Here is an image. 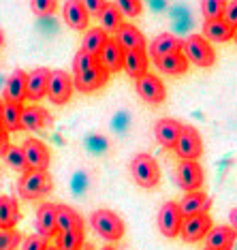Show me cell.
I'll list each match as a JSON object with an SVG mask.
<instances>
[{
    "mask_svg": "<svg viewBox=\"0 0 237 250\" xmlns=\"http://www.w3.org/2000/svg\"><path fill=\"white\" fill-rule=\"evenodd\" d=\"M107 41H109V35H107L100 26L99 28H88L86 35H83V41H81V52L99 58L100 52L105 49Z\"/></svg>",
    "mask_w": 237,
    "mask_h": 250,
    "instance_id": "484cf974",
    "label": "cell"
},
{
    "mask_svg": "<svg viewBox=\"0 0 237 250\" xmlns=\"http://www.w3.org/2000/svg\"><path fill=\"white\" fill-rule=\"evenodd\" d=\"M2 45H4V32L0 30V47H2Z\"/></svg>",
    "mask_w": 237,
    "mask_h": 250,
    "instance_id": "f6af8a7d",
    "label": "cell"
},
{
    "mask_svg": "<svg viewBox=\"0 0 237 250\" xmlns=\"http://www.w3.org/2000/svg\"><path fill=\"white\" fill-rule=\"evenodd\" d=\"M137 92L139 96L150 105H160L167 99V88L162 83L160 77H156L154 73H148L141 79H137Z\"/></svg>",
    "mask_w": 237,
    "mask_h": 250,
    "instance_id": "7c38bea8",
    "label": "cell"
},
{
    "mask_svg": "<svg viewBox=\"0 0 237 250\" xmlns=\"http://www.w3.org/2000/svg\"><path fill=\"white\" fill-rule=\"evenodd\" d=\"M176 180L184 192H197L203 186V167L197 161H179L176 169Z\"/></svg>",
    "mask_w": 237,
    "mask_h": 250,
    "instance_id": "ba28073f",
    "label": "cell"
},
{
    "mask_svg": "<svg viewBox=\"0 0 237 250\" xmlns=\"http://www.w3.org/2000/svg\"><path fill=\"white\" fill-rule=\"evenodd\" d=\"M237 233L229 225H216L212 227L210 233L205 235V248L210 250H231L235 244Z\"/></svg>",
    "mask_w": 237,
    "mask_h": 250,
    "instance_id": "ffe728a7",
    "label": "cell"
},
{
    "mask_svg": "<svg viewBox=\"0 0 237 250\" xmlns=\"http://www.w3.org/2000/svg\"><path fill=\"white\" fill-rule=\"evenodd\" d=\"M109 82V71L105 69L103 64H94L90 71L81 73V75H73V88L79 90L83 94H90V92H97Z\"/></svg>",
    "mask_w": 237,
    "mask_h": 250,
    "instance_id": "8fae6325",
    "label": "cell"
},
{
    "mask_svg": "<svg viewBox=\"0 0 237 250\" xmlns=\"http://www.w3.org/2000/svg\"><path fill=\"white\" fill-rule=\"evenodd\" d=\"M176 154L179 156V161H199L203 154V139L199 135V130L195 126H186L179 133V139L176 144Z\"/></svg>",
    "mask_w": 237,
    "mask_h": 250,
    "instance_id": "5b68a950",
    "label": "cell"
},
{
    "mask_svg": "<svg viewBox=\"0 0 237 250\" xmlns=\"http://www.w3.org/2000/svg\"><path fill=\"white\" fill-rule=\"evenodd\" d=\"M56 225H58V233L83 231L81 214L71 206H56Z\"/></svg>",
    "mask_w": 237,
    "mask_h": 250,
    "instance_id": "603a6c76",
    "label": "cell"
},
{
    "mask_svg": "<svg viewBox=\"0 0 237 250\" xmlns=\"http://www.w3.org/2000/svg\"><path fill=\"white\" fill-rule=\"evenodd\" d=\"M94 64H99V58H94V56H90V54L79 49L75 54V58H73V73H75V75H81V73L92 69Z\"/></svg>",
    "mask_w": 237,
    "mask_h": 250,
    "instance_id": "e575fe53",
    "label": "cell"
},
{
    "mask_svg": "<svg viewBox=\"0 0 237 250\" xmlns=\"http://www.w3.org/2000/svg\"><path fill=\"white\" fill-rule=\"evenodd\" d=\"M148 66H150V58L145 52H126L124 56V66L128 77L133 79H141L143 75H148Z\"/></svg>",
    "mask_w": 237,
    "mask_h": 250,
    "instance_id": "83f0119b",
    "label": "cell"
},
{
    "mask_svg": "<svg viewBox=\"0 0 237 250\" xmlns=\"http://www.w3.org/2000/svg\"><path fill=\"white\" fill-rule=\"evenodd\" d=\"M90 227L97 231V235H100L107 242H118L124 237V220L111 209H97L90 216Z\"/></svg>",
    "mask_w": 237,
    "mask_h": 250,
    "instance_id": "6da1fadb",
    "label": "cell"
},
{
    "mask_svg": "<svg viewBox=\"0 0 237 250\" xmlns=\"http://www.w3.org/2000/svg\"><path fill=\"white\" fill-rule=\"evenodd\" d=\"M107 4L109 2H105V0H88V2H83V7H86V11H88V15L90 18H100L103 15V11L107 9Z\"/></svg>",
    "mask_w": 237,
    "mask_h": 250,
    "instance_id": "ab89813d",
    "label": "cell"
},
{
    "mask_svg": "<svg viewBox=\"0 0 237 250\" xmlns=\"http://www.w3.org/2000/svg\"><path fill=\"white\" fill-rule=\"evenodd\" d=\"M203 250H210V248H203Z\"/></svg>",
    "mask_w": 237,
    "mask_h": 250,
    "instance_id": "f907efd6",
    "label": "cell"
},
{
    "mask_svg": "<svg viewBox=\"0 0 237 250\" xmlns=\"http://www.w3.org/2000/svg\"><path fill=\"white\" fill-rule=\"evenodd\" d=\"M49 75H52V71L45 69V66H39V69H32L30 73H26V99L37 103L43 96H47Z\"/></svg>",
    "mask_w": 237,
    "mask_h": 250,
    "instance_id": "4fadbf2b",
    "label": "cell"
},
{
    "mask_svg": "<svg viewBox=\"0 0 237 250\" xmlns=\"http://www.w3.org/2000/svg\"><path fill=\"white\" fill-rule=\"evenodd\" d=\"M203 39L207 43L214 41V43H227V41H233L235 37V30L231 28L224 20H207L203 24Z\"/></svg>",
    "mask_w": 237,
    "mask_h": 250,
    "instance_id": "d4e9b609",
    "label": "cell"
},
{
    "mask_svg": "<svg viewBox=\"0 0 237 250\" xmlns=\"http://www.w3.org/2000/svg\"><path fill=\"white\" fill-rule=\"evenodd\" d=\"M214 227L212 216L210 214H199V216H188L184 218L182 229H179V237L186 244H197L201 240H205V235L210 233V229Z\"/></svg>",
    "mask_w": 237,
    "mask_h": 250,
    "instance_id": "30bf717a",
    "label": "cell"
},
{
    "mask_svg": "<svg viewBox=\"0 0 237 250\" xmlns=\"http://www.w3.org/2000/svg\"><path fill=\"white\" fill-rule=\"evenodd\" d=\"M116 7L120 9V13L126 15V18H139L141 11H143V4H141L139 0H120V2H116Z\"/></svg>",
    "mask_w": 237,
    "mask_h": 250,
    "instance_id": "8d00e7d4",
    "label": "cell"
},
{
    "mask_svg": "<svg viewBox=\"0 0 237 250\" xmlns=\"http://www.w3.org/2000/svg\"><path fill=\"white\" fill-rule=\"evenodd\" d=\"M2 105H4V101L0 99V118H2Z\"/></svg>",
    "mask_w": 237,
    "mask_h": 250,
    "instance_id": "bcb514c9",
    "label": "cell"
},
{
    "mask_svg": "<svg viewBox=\"0 0 237 250\" xmlns=\"http://www.w3.org/2000/svg\"><path fill=\"white\" fill-rule=\"evenodd\" d=\"M30 9L35 15H52L58 9V2L56 0H35L30 2Z\"/></svg>",
    "mask_w": 237,
    "mask_h": 250,
    "instance_id": "74e56055",
    "label": "cell"
},
{
    "mask_svg": "<svg viewBox=\"0 0 237 250\" xmlns=\"http://www.w3.org/2000/svg\"><path fill=\"white\" fill-rule=\"evenodd\" d=\"M182 45L184 41L176 35H171V32H162V35H158L154 41L150 43L148 47V58L152 60H158V58H165V56H171V54H178L182 52Z\"/></svg>",
    "mask_w": 237,
    "mask_h": 250,
    "instance_id": "5bb4252c",
    "label": "cell"
},
{
    "mask_svg": "<svg viewBox=\"0 0 237 250\" xmlns=\"http://www.w3.org/2000/svg\"><path fill=\"white\" fill-rule=\"evenodd\" d=\"M47 250H56V248H52V246H47Z\"/></svg>",
    "mask_w": 237,
    "mask_h": 250,
    "instance_id": "681fc988",
    "label": "cell"
},
{
    "mask_svg": "<svg viewBox=\"0 0 237 250\" xmlns=\"http://www.w3.org/2000/svg\"><path fill=\"white\" fill-rule=\"evenodd\" d=\"M224 9H227V2H224V0H205V2H201V11H203L205 21L207 20H222Z\"/></svg>",
    "mask_w": 237,
    "mask_h": 250,
    "instance_id": "836d02e7",
    "label": "cell"
},
{
    "mask_svg": "<svg viewBox=\"0 0 237 250\" xmlns=\"http://www.w3.org/2000/svg\"><path fill=\"white\" fill-rule=\"evenodd\" d=\"M222 20L227 21L233 30H237V0H231V2H227V9H224V18Z\"/></svg>",
    "mask_w": 237,
    "mask_h": 250,
    "instance_id": "60d3db41",
    "label": "cell"
},
{
    "mask_svg": "<svg viewBox=\"0 0 237 250\" xmlns=\"http://www.w3.org/2000/svg\"><path fill=\"white\" fill-rule=\"evenodd\" d=\"M62 15H64V21L73 30L86 32L90 28V15H88L81 0H66V2L62 4Z\"/></svg>",
    "mask_w": 237,
    "mask_h": 250,
    "instance_id": "e0dca14e",
    "label": "cell"
},
{
    "mask_svg": "<svg viewBox=\"0 0 237 250\" xmlns=\"http://www.w3.org/2000/svg\"><path fill=\"white\" fill-rule=\"evenodd\" d=\"M21 244V235L15 229H0V250H18Z\"/></svg>",
    "mask_w": 237,
    "mask_h": 250,
    "instance_id": "d590c367",
    "label": "cell"
},
{
    "mask_svg": "<svg viewBox=\"0 0 237 250\" xmlns=\"http://www.w3.org/2000/svg\"><path fill=\"white\" fill-rule=\"evenodd\" d=\"M154 62H156L158 71L165 73V75L178 77V75H184V73L188 71V60H186V56L182 52L171 54V56H165V58H158Z\"/></svg>",
    "mask_w": 237,
    "mask_h": 250,
    "instance_id": "f1b7e54d",
    "label": "cell"
},
{
    "mask_svg": "<svg viewBox=\"0 0 237 250\" xmlns=\"http://www.w3.org/2000/svg\"><path fill=\"white\" fill-rule=\"evenodd\" d=\"M52 124V116H49L47 109H43L41 105H30V107H24V113H21V128L26 130H43L45 126Z\"/></svg>",
    "mask_w": 237,
    "mask_h": 250,
    "instance_id": "44dd1931",
    "label": "cell"
},
{
    "mask_svg": "<svg viewBox=\"0 0 237 250\" xmlns=\"http://www.w3.org/2000/svg\"><path fill=\"white\" fill-rule=\"evenodd\" d=\"M156 223H158V229L165 237H178L179 235V229H182V223H184V216L179 212V206L176 201H167L162 203L160 209H158V216H156Z\"/></svg>",
    "mask_w": 237,
    "mask_h": 250,
    "instance_id": "52a82bcc",
    "label": "cell"
},
{
    "mask_svg": "<svg viewBox=\"0 0 237 250\" xmlns=\"http://www.w3.org/2000/svg\"><path fill=\"white\" fill-rule=\"evenodd\" d=\"M35 227H37V235L49 237L58 235V225H56V206L54 203H41L37 209V218H35Z\"/></svg>",
    "mask_w": 237,
    "mask_h": 250,
    "instance_id": "2e32d148",
    "label": "cell"
},
{
    "mask_svg": "<svg viewBox=\"0 0 237 250\" xmlns=\"http://www.w3.org/2000/svg\"><path fill=\"white\" fill-rule=\"evenodd\" d=\"M73 77L66 71H52L47 83V99L54 105H66L73 96Z\"/></svg>",
    "mask_w": 237,
    "mask_h": 250,
    "instance_id": "9c48e42d",
    "label": "cell"
},
{
    "mask_svg": "<svg viewBox=\"0 0 237 250\" xmlns=\"http://www.w3.org/2000/svg\"><path fill=\"white\" fill-rule=\"evenodd\" d=\"M81 250H94V246H92V244H83Z\"/></svg>",
    "mask_w": 237,
    "mask_h": 250,
    "instance_id": "ee69618b",
    "label": "cell"
},
{
    "mask_svg": "<svg viewBox=\"0 0 237 250\" xmlns=\"http://www.w3.org/2000/svg\"><path fill=\"white\" fill-rule=\"evenodd\" d=\"M83 244H86L83 231H66V233H58L56 250H81Z\"/></svg>",
    "mask_w": 237,
    "mask_h": 250,
    "instance_id": "d6a6232c",
    "label": "cell"
},
{
    "mask_svg": "<svg viewBox=\"0 0 237 250\" xmlns=\"http://www.w3.org/2000/svg\"><path fill=\"white\" fill-rule=\"evenodd\" d=\"M116 41L122 45L124 52H145V37L135 24H122V28L116 32Z\"/></svg>",
    "mask_w": 237,
    "mask_h": 250,
    "instance_id": "d6986e66",
    "label": "cell"
},
{
    "mask_svg": "<svg viewBox=\"0 0 237 250\" xmlns=\"http://www.w3.org/2000/svg\"><path fill=\"white\" fill-rule=\"evenodd\" d=\"M179 212H182L184 218L188 216H199V214H210L212 208V199L205 195V192L197 190V192H186L184 199L178 203Z\"/></svg>",
    "mask_w": 237,
    "mask_h": 250,
    "instance_id": "ac0fdd59",
    "label": "cell"
},
{
    "mask_svg": "<svg viewBox=\"0 0 237 250\" xmlns=\"http://www.w3.org/2000/svg\"><path fill=\"white\" fill-rule=\"evenodd\" d=\"M52 188H54V180L49 171H26L20 178V184H18L20 197L30 199V201L47 197Z\"/></svg>",
    "mask_w": 237,
    "mask_h": 250,
    "instance_id": "7a4b0ae2",
    "label": "cell"
},
{
    "mask_svg": "<svg viewBox=\"0 0 237 250\" xmlns=\"http://www.w3.org/2000/svg\"><path fill=\"white\" fill-rule=\"evenodd\" d=\"M9 130L2 126V124H0V158L4 156V152L9 150V146H11V139H9Z\"/></svg>",
    "mask_w": 237,
    "mask_h": 250,
    "instance_id": "b9f144b4",
    "label": "cell"
},
{
    "mask_svg": "<svg viewBox=\"0 0 237 250\" xmlns=\"http://www.w3.org/2000/svg\"><path fill=\"white\" fill-rule=\"evenodd\" d=\"M20 250H47V240L41 235H28L21 240V248Z\"/></svg>",
    "mask_w": 237,
    "mask_h": 250,
    "instance_id": "f35d334b",
    "label": "cell"
},
{
    "mask_svg": "<svg viewBox=\"0 0 237 250\" xmlns=\"http://www.w3.org/2000/svg\"><path fill=\"white\" fill-rule=\"evenodd\" d=\"M233 41H235V45H237V30H235V37H233Z\"/></svg>",
    "mask_w": 237,
    "mask_h": 250,
    "instance_id": "c3c4849f",
    "label": "cell"
},
{
    "mask_svg": "<svg viewBox=\"0 0 237 250\" xmlns=\"http://www.w3.org/2000/svg\"><path fill=\"white\" fill-rule=\"evenodd\" d=\"M182 54L188 62L201 66V69H210L216 64V52H214L212 43H207L201 35H190L186 39L182 45Z\"/></svg>",
    "mask_w": 237,
    "mask_h": 250,
    "instance_id": "3957f363",
    "label": "cell"
},
{
    "mask_svg": "<svg viewBox=\"0 0 237 250\" xmlns=\"http://www.w3.org/2000/svg\"><path fill=\"white\" fill-rule=\"evenodd\" d=\"M100 250H116V248H114V246H103Z\"/></svg>",
    "mask_w": 237,
    "mask_h": 250,
    "instance_id": "7dc6e473",
    "label": "cell"
},
{
    "mask_svg": "<svg viewBox=\"0 0 237 250\" xmlns=\"http://www.w3.org/2000/svg\"><path fill=\"white\" fill-rule=\"evenodd\" d=\"M100 28H103L105 32H118L124 24V15L120 13V9L116 7V2H109L107 4V9L103 11V15H100Z\"/></svg>",
    "mask_w": 237,
    "mask_h": 250,
    "instance_id": "4dcf8cb0",
    "label": "cell"
},
{
    "mask_svg": "<svg viewBox=\"0 0 237 250\" xmlns=\"http://www.w3.org/2000/svg\"><path fill=\"white\" fill-rule=\"evenodd\" d=\"M21 152L26 156L28 169L30 171H47L49 163H52V154H49V147L37 137H28L21 144Z\"/></svg>",
    "mask_w": 237,
    "mask_h": 250,
    "instance_id": "8992f818",
    "label": "cell"
},
{
    "mask_svg": "<svg viewBox=\"0 0 237 250\" xmlns=\"http://www.w3.org/2000/svg\"><path fill=\"white\" fill-rule=\"evenodd\" d=\"M229 220H231V225H229V227L237 233V208H233V209L229 212Z\"/></svg>",
    "mask_w": 237,
    "mask_h": 250,
    "instance_id": "7bdbcfd3",
    "label": "cell"
},
{
    "mask_svg": "<svg viewBox=\"0 0 237 250\" xmlns=\"http://www.w3.org/2000/svg\"><path fill=\"white\" fill-rule=\"evenodd\" d=\"M20 218H21V214H20V206L15 201V197H9V195L0 197V229H4V231L15 229Z\"/></svg>",
    "mask_w": 237,
    "mask_h": 250,
    "instance_id": "4316f807",
    "label": "cell"
},
{
    "mask_svg": "<svg viewBox=\"0 0 237 250\" xmlns=\"http://www.w3.org/2000/svg\"><path fill=\"white\" fill-rule=\"evenodd\" d=\"M21 113H24V105H20V103H7V101H4L0 124H2V126L7 128L9 133L21 130Z\"/></svg>",
    "mask_w": 237,
    "mask_h": 250,
    "instance_id": "f546056e",
    "label": "cell"
},
{
    "mask_svg": "<svg viewBox=\"0 0 237 250\" xmlns=\"http://www.w3.org/2000/svg\"><path fill=\"white\" fill-rule=\"evenodd\" d=\"M124 56H126V52L122 49V45L118 43L116 39H109L105 49L99 56V62L109 73H118V71H122V66H124Z\"/></svg>",
    "mask_w": 237,
    "mask_h": 250,
    "instance_id": "7402d4cb",
    "label": "cell"
},
{
    "mask_svg": "<svg viewBox=\"0 0 237 250\" xmlns=\"http://www.w3.org/2000/svg\"><path fill=\"white\" fill-rule=\"evenodd\" d=\"M4 101L7 103H24L26 101V71L15 69L4 83Z\"/></svg>",
    "mask_w": 237,
    "mask_h": 250,
    "instance_id": "cb8c5ba5",
    "label": "cell"
},
{
    "mask_svg": "<svg viewBox=\"0 0 237 250\" xmlns=\"http://www.w3.org/2000/svg\"><path fill=\"white\" fill-rule=\"evenodd\" d=\"M131 175L141 188H154L160 182V167L150 154H137L131 161Z\"/></svg>",
    "mask_w": 237,
    "mask_h": 250,
    "instance_id": "277c9868",
    "label": "cell"
},
{
    "mask_svg": "<svg viewBox=\"0 0 237 250\" xmlns=\"http://www.w3.org/2000/svg\"><path fill=\"white\" fill-rule=\"evenodd\" d=\"M184 124L173 120V118H160L156 124H154V135H156V141L160 144L162 147H176L178 139H179V133H182Z\"/></svg>",
    "mask_w": 237,
    "mask_h": 250,
    "instance_id": "9a60e30c",
    "label": "cell"
},
{
    "mask_svg": "<svg viewBox=\"0 0 237 250\" xmlns=\"http://www.w3.org/2000/svg\"><path fill=\"white\" fill-rule=\"evenodd\" d=\"M2 161L7 163V167H11L13 171H18L21 175H24L26 171H30V169H28V163H26L24 152H21V146H9V150L4 152Z\"/></svg>",
    "mask_w": 237,
    "mask_h": 250,
    "instance_id": "1f68e13d",
    "label": "cell"
}]
</instances>
